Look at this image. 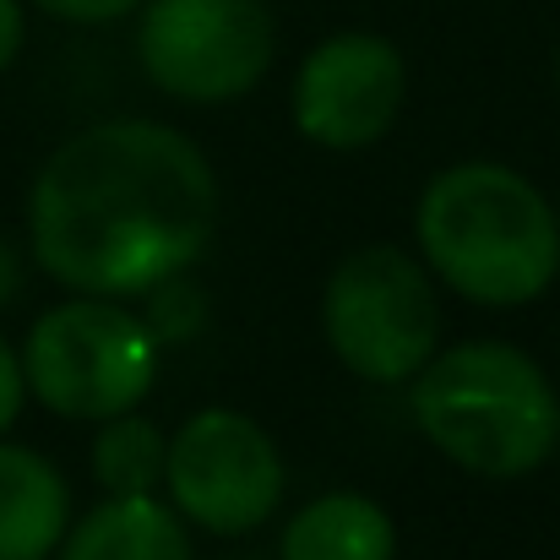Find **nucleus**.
<instances>
[{"label": "nucleus", "instance_id": "nucleus-18", "mask_svg": "<svg viewBox=\"0 0 560 560\" xmlns=\"http://www.w3.org/2000/svg\"><path fill=\"white\" fill-rule=\"evenodd\" d=\"M556 223H560V201H556Z\"/></svg>", "mask_w": 560, "mask_h": 560}, {"label": "nucleus", "instance_id": "nucleus-12", "mask_svg": "<svg viewBox=\"0 0 560 560\" xmlns=\"http://www.w3.org/2000/svg\"><path fill=\"white\" fill-rule=\"evenodd\" d=\"M164 457H170V435L153 419H142L137 408L98 419L93 479L104 485V495H159L164 490Z\"/></svg>", "mask_w": 560, "mask_h": 560}, {"label": "nucleus", "instance_id": "nucleus-11", "mask_svg": "<svg viewBox=\"0 0 560 560\" xmlns=\"http://www.w3.org/2000/svg\"><path fill=\"white\" fill-rule=\"evenodd\" d=\"M278 560H397V528L371 495H316L283 528Z\"/></svg>", "mask_w": 560, "mask_h": 560}, {"label": "nucleus", "instance_id": "nucleus-13", "mask_svg": "<svg viewBox=\"0 0 560 560\" xmlns=\"http://www.w3.org/2000/svg\"><path fill=\"white\" fill-rule=\"evenodd\" d=\"M142 300H148L142 322H148V332L159 338V349H164V343H186V338H196V332L207 327V300H201L196 283H186V272L164 278V283L148 289Z\"/></svg>", "mask_w": 560, "mask_h": 560}, {"label": "nucleus", "instance_id": "nucleus-1", "mask_svg": "<svg viewBox=\"0 0 560 560\" xmlns=\"http://www.w3.org/2000/svg\"><path fill=\"white\" fill-rule=\"evenodd\" d=\"M218 229V175L186 131L98 120L66 137L27 196L38 267L71 294L142 300L201 261Z\"/></svg>", "mask_w": 560, "mask_h": 560}, {"label": "nucleus", "instance_id": "nucleus-2", "mask_svg": "<svg viewBox=\"0 0 560 560\" xmlns=\"http://www.w3.org/2000/svg\"><path fill=\"white\" fill-rule=\"evenodd\" d=\"M413 240L430 278L490 311L539 300L560 272L556 201L517 170L485 159L452 164L424 186Z\"/></svg>", "mask_w": 560, "mask_h": 560}, {"label": "nucleus", "instance_id": "nucleus-4", "mask_svg": "<svg viewBox=\"0 0 560 560\" xmlns=\"http://www.w3.org/2000/svg\"><path fill=\"white\" fill-rule=\"evenodd\" d=\"M22 375L27 392L60 419H115L153 392L159 338L120 300L71 294L33 322Z\"/></svg>", "mask_w": 560, "mask_h": 560}, {"label": "nucleus", "instance_id": "nucleus-3", "mask_svg": "<svg viewBox=\"0 0 560 560\" xmlns=\"http://www.w3.org/2000/svg\"><path fill=\"white\" fill-rule=\"evenodd\" d=\"M424 441L479 479H523L550 463L560 402L550 375L512 343H457L408 381Z\"/></svg>", "mask_w": 560, "mask_h": 560}, {"label": "nucleus", "instance_id": "nucleus-16", "mask_svg": "<svg viewBox=\"0 0 560 560\" xmlns=\"http://www.w3.org/2000/svg\"><path fill=\"white\" fill-rule=\"evenodd\" d=\"M16 49H22V5L0 0V71L16 60Z\"/></svg>", "mask_w": 560, "mask_h": 560}, {"label": "nucleus", "instance_id": "nucleus-14", "mask_svg": "<svg viewBox=\"0 0 560 560\" xmlns=\"http://www.w3.org/2000/svg\"><path fill=\"white\" fill-rule=\"evenodd\" d=\"M33 5L49 11V16H60V22H120L142 0H33Z\"/></svg>", "mask_w": 560, "mask_h": 560}, {"label": "nucleus", "instance_id": "nucleus-6", "mask_svg": "<svg viewBox=\"0 0 560 560\" xmlns=\"http://www.w3.org/2000/svg\"><path fill=\"white\" fill-rule=\"evenodd\" d=\"M170 506L212 539L261 528L289 490L278 441L240 408H201L170 435L164 457Z\"/></svg>", "mask_w": 560, "mask_h": 560}, {"label": "nucleus", "instance_id": "nucleus-17", "mask_svg": "<svg viewBox=\"0 0 560 560\" xmlns=\"http://www.w3.org/2000/svg\"><path fill=\"white\" fill-rule=\"evenodd\" d=\"M16 289H22V261H16V250L0 240V305H11Z\"/></svg>", "mask_w": 560, "mask_h": 560}, {"label": "nucleus", "instance_id": "nucleus-9", "mask_svg": "<svg viewBox=\"0 0 560 560\" xmlns=\"http://www.w3.org/2000/svg\"><path fill=\"white\" fill-rule=\"evenodd\" d=\"M71 528V485L16 441H0V560H49Z\"/></svg>", "mask_w": 560, "mask_h": 560}, {"label": "nucleus", "instance_id": "nucleus-10", "mask_svg": "<svg viewBox=\"0 0 560 560\" xmlns=\"http://www.w3.org/2000/svg\"><path fill=\"white\" fill-rule=\"evenodd\" d=\"M55 560H196L190 556L186 517L164 506V495H104L88 506Z\"/></svg>", "mask_w": 560, "mask_h": 560}, {"label": "nucleus", "instance_id": "nucleus-7", "mask_svg": "<svg viewBox=\"0 0 560 560\" xmlns=\"http://www.w3.org/2000/svg\"><path fill=\"white\" fill-rule=\"evenodd\" d=\"M278 33L261 0H142L137 60L180 104L245 98L272 66Z\"/></svg>", "mask_w": 560, "mask_h": 560}, {"label": "nucleus", "instance_id": "nucleus-8", "mask_svg": "<svg viewBox=\"0 0 560 560\" xmlns=\"http://www.w3.org/2000/svg\"><path fill=\"white\" fill-rule=\"evenodd\" d=\"M408 71L381 33H332L294 71V126L327 153H360L381 142L402 109Z\"/></svg>", "mask_w": 560, "mask_h": 560}, {"label": "nucleus", "instance_id": "nucleus-15", "mask_svg": "<svg viewBox=\"0 0 560 560\" xmlns=\"http://www.w3.org/2000/svg\"><path fill=\"white\" fill-rule=\"evenodd\" d=\"M22 397H27V375H22V354L0 338V435L16 424L22 413Z\"/></svg>", "mask_w": 560, "mask_h": 560}, {"label": "nucleus", "instance_id": "nucleus-5", "mask_svg": "<svg viewBox=\"0 0 560 560\" xmlns=\"http://www.w3.org/2000/svg\"><path fill=\"white\" fill-rule=\"evenodd\" d=\"M322 332L360 381L375 386L413 381L441 343V305L430 267L397 245H365L343 256L322 294Z\"/></svg>", "mask_w": 560, "mask_h": 560}]
</instances>
